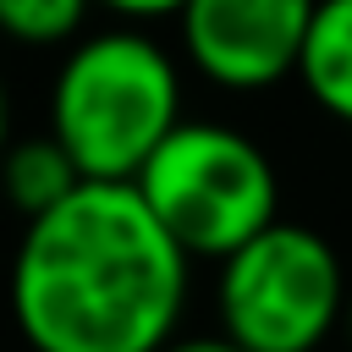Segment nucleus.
<instances>
[{
	"instance_id": "nucleus-1",
	"label": "nucleus",
	"mask_w": 352,
	"mask_h": 352,
	"mask_svg": "<svg viewBox=\"0 0 352 352\" xmlns=\"http://www.w3.org/2000/svg\"><path fill=\"white\" fill-rule=\"evenodd\" d=\"M192 253L138 182H82L22 226L6 308L28 352H160L182 336Z\"/></svg>"
},
{
	"instance_id": "nucleus-2",
	"label": "nucleus",
	"mask_w": 352,
	"mask_h": 352,
	"mask_svg": "<svg viewBox=\"0 0 352 352\" xmlns=\"http://www.w3.org/2000/svg\"><path fill=\"white\" fill-rule=\"evenodd\" d=\"M182 121L176 55L143 28L88 33L55 66L50 132L88 182H138L148 154Z\"/></svg>"
},
{
	"instance_id": "nucleus-3",
	"label": "nucleus",
	"mask_w": 352,
	"mask_h": 352,
	"mask_svg": "<svg viewBox=\"0 0 352 352\" xmlns=\"http://www.w3.org/2000/svg\"><path fill=\"white\" fill-rule=\"evenodd\" d=\"M138 192L148 198L160 226L209 264L280 220L275 160L264 154V143L226 121H182L138 170Z\"/></svg>"
},
{
	"instance_id": "nucleus-4",
	"label": "nucleus",
	"mask_w": 352,
	"mask_h": 352,
	"mask_svg": "<svg viewBox=\"0 0 352 352\" xmlns=\"http://www.w3.org/2000/svg\"><path fill=\"white\" fill-rule=\"evenodd\" d=\"M341 253L297 220L264 226L214 264V319L248 352H319L346 319Z\"/></svg>"
},
{
	"instance_id": "nucleus-5",
	"label": "nucleus",
	"mask_w": 352,
	"mask_h": 352,
	"mask_svg": "<svg viewBox=\"0 0 352 352\" xmlns=\"http://www.w3.org/2000/svg\"><path fill=\"white\" fill-rule=\"evenodd\" d=\"M319 0H187L176 11L187 66L226 88L258 94L297 77Z\"/></svg>"
},
{
	"instance_id": "nucleus-6",
	"label": "nucleus",
	"mask_w": 352,
	"mask_h": 352,
	"mask_svg": "<svg viewBox=\"0 0 352 352\" xmlns=\"http://www.w3.org/2000/svg\"><path fill=\"white\" fill-rule=\"evenodd\" d=\"M297 77L330 121L352 126V0H319L314 6Z\"/></svg>"
},
{
	"instance_id": "nucleus-7",
	"label": "nucleus",
	"mask_w": 352,
	"mask_h": 352,
	"mask_svg": "<svg viewBox=\"0 0 352 352\" xmlns=\"http://www.w3.org/2000/svg\"><path fill=\"white\" fill-rule=\"evenodd\" d=\"M82 182H88V176L77 170V160L66 154V143H60L55 132L22 138V143H11V148L0 154V192H6V204H11L22 220L55 209V204L72 198Z\"/></svg>"
},
{
	"instance_id": "nucleus-8",
	"label": "nucleus",
	"mask_w": 352,
	"mask_h": 352,
	"mask_svg": "<svg viewBox=\"0 0 352 352\" xmlns=\"http://www.w3.org/2000/svg\"><path fill=\"white\" fill-rule=\"evenodd\" d=\"M94 0H0V33L16 44H66L82 33Z\"/></svg>"
},
{
	"instance_id": "nucleus-9",
	"label": "nucleus",
	"mask_w": 352,
	"mask_h": 352,
	"mask_svg": "<svg viewBox=\"0 0 352 352\" xmlns=\"http://www.w3.org/2000/svg\"><path fill=\"white\" fill-rule=\"evenodd\" d=\"M94 6H104V11H116L126 22H154V16H176L187 0H94Z\"/></svg>"
},
{
	"instance_id": "nucleus-10",
	"label": "nucleus",
	"mask_w": 352,
	"mask_h": 352,
	"mask_svg": "<svg viewBox=\"0 0 352 352\" xmlns=\"http://www.w3.org/2000/svg\"><path fill=\"white\" fill-rule=\"evenodd\" d=\"M160 352H248V346H236L226 330H214V336H170Z\"/></svg>"
},
{
	"instance_id": "nucleus-11",
	"label": "nucleus",
	"mask_w": 352,
	"mask_h": 352,
	"mask_svg": "<svg viewBox=\"0 0 352 352\" xmlns=\"http://www.w3.org/2000/svg\"><path fill=\"white\" fill-rule=\"evenodd\" d=\"M6 132H11V99H6V82H0V154L11 148V143H6Z\"/></svg>"
},
{
	"instance_id": "nucleus-12",
	"label": "nucleus",
	"mask_w": 352,
	"mask_h": 352,
	"mask_svg": "<svg viewBox=\"0 0 352 352\" xmlns=\"http://www.w3.org/2000/svg\"><path fill=\"white\" fill-rule=\"evenodd\" d=\"M341 330H346V341H352V297H346V319H341Z\"/></svg>"
}]
</instances>
